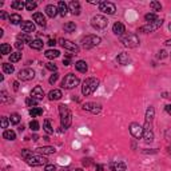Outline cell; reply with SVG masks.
<instances>
[{"instance_id": "cell-1", "label": "cell", "mask_w": 171, "mask_h": 171, "mask_svg": "<svg viewBox=\"0 0 171 171\" xmlns=\"http://www.w3.org/2000/svg\"><path fill=\"white\" fill-rule=\"evenodd\" d=\"M59 114H60V123H62V128H68L72 122V114H71L70 109L66 104H60L59 106Z\"/></svg>"}, {"instance_id": "cell-2", "label": "cell", "mask_w": 171, "mask_h": 171, "mask_svg": "<svg viewBox=\"0 0 171 171\" xmlns=\"http://www.w3.org/2000/svg\"><path fill=\"white\" fill-rule=\"evenodd\" d=\"M98 87H99V80L96 78H87L83 82L82 94L84 96H88V95H91L92 92H95Z\"/></svg>"}, {"instance_id": "cell-3", "label": "cell", "mask_w": 171, "mask_h": 171, "mask_svg": "<svg viewBox=\"0 0 171 171\" xmlns=\"http://www.w3.org/2000/svg\"><path fill=\"white\" fill-rule=\"evenodd\" d=\"M120 42L123 43L124 47H128V48H135L139 46V38L136 36L135 34H126L120 38Z\"/></svg>"}, {"instance_id": "cell-4", "label": "cell", "mask_w": 171, "mask_h": 171, "mask_svg": "<svg viewBox=\"0 0 171 171\" xmlns=\"http://www.w3.org/2000/svg\"><path fill=\"white\" fill-rule=\"evenodd\" d=\"M79 78L75 76L74 74H68L64 76V79L62 80V87L63 88H67V90H71V88H75L76 86L79 84Z\"/></svg>"}, {"instance_id": "cell-5", "label": "cell", "mask_w": 171, "mask_h": 171, "mask_svg": "<svg viewBox=\"0 0 171 171\" xmlns=\"http://www.w3.org/2000/svg\"><path fill=\"white\" fill-rule=\"evenodd\" d=\"M100 43V38L96 36V35H87L82 39V46L84 48H92V47H96L99 46Z\"/></svg>"}, {"instance_id": "cell-6", "label": "cell", "mask_w": 171, "mask_h": 171, "mask_svg": "<svg viewBox=\"0 0 171 171\" xmlns=\"http://www.w3.org/2000/svg\"><path fill=\"white\" fill-rule=\"evenodd\" d=\"M107 24H109V20H107V17H104L103 15H96L91 19V25L96 30H104L107 27Z\"/></svg>"}, {"instance_id": "cell-7", "label": "cell", "mask_w": 171, "mask_h": 171, "mask_svg": "<svg viewBox=\"0 0 171 171\" xmlns=\"http://www.w3.org/2000/svg\"><path fill=\"white\" fill-rule=\"evenodd\" d=\"M25 162L28 163L30 166H32V167H38V166H43L47 163V159L44 158L43 155H36V154H32L31 156L25 159Z\"/></svg>"}, {"instance_id": "cell-8", "label": "cell", "mask_w": 171, "mask_h": 171, "mask_svg": "<svg viewBox=\"0 0 171 171\" xmlns=\"http://www.w3.org/2000/svg\"><path fill=\"white\" fill-rule=\"evenodd\" d=\"M162 24H163V20L162 19H158L156 21H154V23H148L146 25H143L139 28V32H143V34H148V32H154V31H156L158 28H160Z\"/></svg>"}, {"instance_id": "cell-9", "label": "cell", "mask_w": 171, "mask_h": 171, "mask_svg": "<svg viewBox=\"0 0 171 171\" xmlns=\"http://www.w3.org/2000/svg\"><path fill=\"white\" fill-rule=\"evenodd\" d=\"M99 11H102L103 13H107V15H114L116 11V7L111 2H102L99 4Z\"/></svg>"}, {"instance_id": "cell-10", "label": "cell", "mask_w": 171, "mask_h": 171, "mask_svg": "<svg viewBox=\"0 0 171 171\" xmlns=\"http://www.w3.org/2000/svg\"><path fill=\"white\" fill-rule=\"evenodd\" d=\"M143 139L146 143H151L154 141V132H152V126L150 122H146L145 127H143Z\"/></svg>"}, {"instance_id": "cell-11", "label": "cell", "mask_w": 171, "mask_h": 171, "mask_svg": "<svg viewBox=\"0 0 171 171\" xmlns=\"http://www.w3.org/2000/svg\"><path fill=\"white\" fill-rule=\"evenodd\" d=\"M17 78L20 80H23V82H28V80H32L35 78V71L31 70V68H23L19 71V75H17Z\"/></svg>"}, {"instance_id": "cell-12", "label": "cell", "mask_w": 171, "mask_h": 171, "mask_svg": "<svg viewBox=\"0 0 171 171\" xmlns=\"http://www.w3.org/2000/svg\"><path fill=\"white\" fill-rule=\"evenodd\" d=\"M60 44H62V47H63V48L68 49V51L74 52V53H78V52H79V49H80L78 44L72 43V42H71V40H66V39H62V40H60Z\"/></svg>"}, {"instance_id": "cell-13", "label": "cell", "mask_w": 171, "mask_h": 171, "mask_svg": "<svg viewBox=\"0 0 171 171\" xmlns=\"http://www.w3.org/2000/svg\"><path fill=\"white\" fill-rule=\"evenodd\" d=\"M130 132H131L134 138L139 139L143 136V127L139 123H131V126H130Z\"/></svg>"}, {"instance_id": "cell-14", "label": "cell", "mask_w": 171, "mask_h": 171, "mask_svg": "<svg viewBox=\"0 0 171 171\" xmlns=\"http://www.w3.org/2000/svg\"><path fill=\"white\" fill-rule=\"evenodd\" d=\"M30 98H32L35 99L36 102H40V100H43V98H44V91H43V88L40 87V86H36L32 91H31V96Z\"/></svg>"}, {"instance_id": "cell-15", "label": "cell", "mask_w": 171, "mask_h": 171, "mask_svg": "<svg viewBox=\"0 0 171 171\" xmlns=\"http://www.w3.org/2000/svg\"><path fill=\"white\" fill-rule=\"evenodd\" d=\"M83 109L86 111H90V112H92V114H99L102 110V106L100 104H98V103H86V104L83 106Z\"/></svg>"}, {"instance_id": "cell-16", "label": "cell", "mask_w": 171, "mask_h": 171, "mask_svg": "<svg viewBox=\"0 0 171 171\" xmlns=\"http://www.w3.org/2000/svg\"><path fill=\"white\" fill-rule=\"evenodd\" d=\"M112 32H114L115 35H118V36H123V34L126 32L124 24H122L120 21H116V23L112 25Z\"/></svg>"}, {"instance_id": "cell-17", "label": "cell", "mask_w": 171, "mask_h": 171, "mask_svg": "<svg viewBox=\"0 0 171 171\" xmlns=\"http://www.w3.org/2000/svg\"><path fill=\"white\" fill-rule=\"evenodd\" d=\"M110 170L111 171H126L127 166L123 162H111L110 163Z\"/></svg>"}, {"instance_id": "cell-18", "label": "cell", "mask_w": 171, "mask_h": 171, "mask_svg": "<svg viewBox=\"0 0 171 171\" xmlns=\"http://www.w3.org/2000/svg\"><path fill=\"white\" fill-rule=\"evenodd\" d=\"M32 17H34V21H36V24H39L40 27H46V25H47L46 17H44L43 13H40V12H35Z\"/></svg>"}, {"instance_id": "cell-19", "label": "cell", "mask_w": 171, "mask_h": 171, "mask_svg": "<svg viewBox=\"0 0 171 171\" xmlns=\"http://www.w3.org/2000/svg\"><path fill=\"white\" fill-rule=\"evenodd\" d=\"M38 152L42 155H51V154H55L56 150H55V147H52V146H43V147L38 148Z\"/></svg>"}, {"instance_id": "cell-20", "label": "cell", "mask_w": 171, "mask_h": 171, "mask_svg": "<svg viewBox=\"0 0 171 171\" xmlns=\"http://www.w3.org/2000/svg\"><path fill=\"white\" fill-rule=\"evenodd\" d=\"M20 25H21L23 32H25V34H30V32H34L35 31V24L32 21H23Z\"/></svg>"}, {"instance_id": "cell-21", "label": "cell", "mask_w": 171, "mask_h": 171, "mask_svg": "<svg viewBox=\"0 0 171 171\" xmlns=\"http://www.w3.org/2000/svg\"><path fill=\"white\" fill-rule=\"evenodd\" d=\"M46 13L49 17H55L58 13H59V10H58V7L53 6V4H48V6L46 7Z\"/></svg>"}, {"instance_id": "cell-22", "label": "cell", "mask_w": 171, "mask_h": 171, "mask_svg": "<svg viewBox=\"0 0 171 171\" xmlns=\"http://www.w3.org/2000/svg\"><path fill=\"white\" fill-rule=\"evenodd\" d=\"M116 62H118L119 64H122V66L128 64V62H130V56H128V53H126V52L119 53V55L116 56Z\"/></svg>"}, {"instance_id": "cell-23", "label": "cell", "mask_w": 171, "mask_h": 171, "mask_svg": "<svg viewBox=\"0 0 171 171\" xmlns=\"http://www.w3.org/2000/svg\"><path fill=\"white\" fill-rule=\"evenodd\" d=\"M68 8H70V11H71V13H74V15H79L80 13V3L79 2H71L70 4H68Z\"/></svg>"}, {"instance_id": "cell-24", "label": "cell", "mask_w": 171, "mask_h": 171, "mask_svg": "<svg viewBox=\"0 0 171 171\" xmlns=\"http://www.w3.org/2000/svg\"><path fill=\"white\" fill-rule=\"evenodd\" d=\"M75 68L79 71V72H87V70H88V66H87V63H86L84 60H78L75 63Z\"/></svg>"}, {"instance_id": "cell-25", "label": "cell", "mask_w": 171, "mask_h": 171, "mask_svg": "<svg viewBox=\"0 0 171 171\" xmlns=\"http://www.w3.org/2000/svg\"><path fill=\"white\" fill-rule=\"evenodd\" d=\"M62 96H63V95H62V91H60V90H52V91H49V94H48L49 100H59Z\"/></svg>"}, {"instance_id": "cell-26", "label": "cell", "mask_w": 171, "mask_h": 171, "mask_svg": "<svg viewBox=\"0 0 171 171\" xmlns=\"http://www.w3.org/2000/svg\"><path fill=\"white\" fill-rule=\"evenodd\" d=\"M58 10H59L60 16H66L67 12H68V6H67L64 2H59V4H58Z\"/></svg>"}, {"instance_id": "cell-27", "label": "cell", "mask_w": 171, "mask_h": 171, "mask_svg": "<svg viewBox=\"0 0 171 171\" xmlns=\"http://www.w3.org/2000/svg\"><path fill=\"white\" fill-rule=\"evenodd\" d=\"M154 116H155V110L154 107H148L147 111H146V122H150L152 123V120H154Z\"/></svg>"}, {"instance_id": "cell-28", "label": "cell", "mask_w": 171, "mask_h": 171, "mask_svg": "<svg viewBox=\"0 0 171 171\" xmlns=\"http://www.w3.org/2000/svg\"><path fill=\"white\" fill-rule=\"evenodd\" d=\"M60 55V52L58 51V49H47L46 53H44V56L47 58V59H55Z\"/></svg>"}, {"instance_id": "cell-29", "label": "cell", "mask_w": 171, "mask_h": 171, "mask_svg": "<svg viewBox=\"0 0 171 171\" xmlns=\"http://www.w3.org/2000/svg\"><path fill=\"white\" fill-rule=\"evenodd\" d=\"M17 42H21V43H32V39H31V36L28 34H19L17 35Z\"/></svg>"}, {"instance_id": "cell-30", "label": "cell", "mask_w": 171, "mask_h": 171, "mask_svg": "<svg viewBox=\"0 0 171 171\" xmlns=\"http://www.w3.org/2000/svg\"><path fill=\"white\" fill-rule=\"evenodd\" d=\"M10 21H11V24L13 25H17V24H21V16L19 15V13H12V15L10 16Z\"/></svg>"}, {"instance_id": "cell-31", "label": "cell", "mask_w": 171, "mask_h": 171, "mask_svg": "<svg viewBox=\"0 0 171 171\" xmlns=\"http://www.w3.org/2000/svg\"><path fill=\"white\" fill-rule=\"evenodd\" d=\"M3 138L7 139V141H15L16 134H15V131H12V130H6L4 134H3Z\"/></svg>"}, {"instance_id": "cell-32", "label": "cell", "mask_w": 171, "mask_h": 171, "mask_svg": "<svg viewBox=\"0 0 171 171\" xmlns=\"http://www.w3.org/2000/svg\"><path fill=\"white\" fill-rule=\"evenodd\" d=\"M43 128H44V131H46L48 135L53 134V128H52L51 122H49L48 119H46V120H44V122H43Z\"/></svg>"}, {"instance_id": "cell-33", "label": "cell", "mask_w": 171, "mask_h": 171, "mask_svg": "<svg viewBox=\"0 0 171 171\" xmlns=\"http://www.w3.org/2000/svg\"><path fill=\"white\" fill-rule=\"evenodd\" d=\"M11 7L13 8V10H23V8L25 7V3L21 2V0H15V2L11 3Z\"/></svg>"}, {"instance_id": "cell-34", "label": "cell", "mask_w": 171, "mask_h": 171, "mask_svg": "<svg viewBox=\"0 0 171 171\" xmlns=\"http://www.w3.org/2000/svg\"><path fill=\"white\" fill-rule=\"evenodd\" d=\"M43 42L40 39H35V40H32V43L30 44V47L31 48H34V49H42L43 48Z\"/></svg>"}, {"instance_id": "cell-35", "label": "cell", "mask_w": 171, "mask_h": 171, "mask_svg": "<svg viewBox=\"0 0 171 171\" xmlns=\"http://www.w3.org/2000/svg\"><path fill=\"white\" fill-rule=\"evenodd\" d=\"M21 59V52L20 51H17V52H13L10 55V62L11 63H16V62H19Z\"/></svg>"}, {"instance_id": "cell-36", "label": "cell", "mask_w": 171, "mask_h": 171, "mask_svg": "<svg viewBox=\"0 0 171 171\" xmlns=\"http://www.w3.org/2000/svg\"><path fill=\"white\" fill-rule=\"evenodd\" d=\"M43 114V110L39 109V107H34V109L30 110V115L32 116V118H36V116H40Z\"/></svg>"}, {"instance_id": "cell-37", "label": "cell", "mask_w": 171, "mask_h": 171, "mask_svg": "<svg viewBox=\"0 0 171 171\" xmlns=\"http://www.w3.org/2000/svg\"><path fill=\"white\" fill-rule=\"evenodd\" d=\"M0 51H2V55H8V53H11V46L3 43L2 46H0Z\"/></svg>"}, {"instance_id": "cell-38", "label": "cell", "mask_w": 171, "mask_h": 171, "mask_svg": "<svg viewBox=\"0 0 171 171\" xmlns=\"http://www.w3.org/2000/svg\"><path fill=\"white\" fill-rule=\"evenodd\" d=\"M3 71L6 74H12L15 71V68H13V66L10 64V63H3Z\"/></svg>"}, {"instance_id": "cell-39", "label": "cell", "mask_w": 171, "mask_h": 171, "mask_svg": "<svg viewBox=\"0 0 171 171\" xmlns=\"http://www.w3.org/2000/svg\"><path fill=\"white\" fill-rule=\"evenodd\" d=\"M75 30H76V25H75V23H72V21H68V23L64 24V31H66V32H74Z\"/></svg>"}, {"instance_id": "cell-40", "label": "cell", "mask_w": 171, "mask_h": 171, "mask_svg": "<svg viewBox=\"0 0 171 171\" xmlns=\"http://www.w3.org/2000/svg\"><path fill=\"white\" fill-rule=\"evenodd\" d=\"M36 7H38V3L32 2V0H28V2H25V10H27V11H34Z\"/></svg>"}, {"instance_id": "cell-41", "label": "cell", "mask_w": 171, "mask_h": 171, "mask_svg": "<svg viewBox=\"0 0 171 171\" xmlns=\"http://www.w3.org/2000/svg\"><path fill=\"white\" fill-rule=\"evenodd\" d=\"M146 21H148V23H154V21L158 20V16L155 15V13H147V15L145 16Z\"/></svg>"}, {"instance_id": "cell-42", "label": "cell", "mask_w": 171, "mask_h": 171, "mask_svg": "<svg viewBox=\"0 0 171 171\" xmlns=\"http://www.w3.org/2000/svg\"><path fill=\"white\" fill-rule=\"evenodd\" d=\"M10 120H11L12 124H19L20 123V115L19 114H11Z\"/></svg>"}, {"instance_id": "cell-43", "label": "cell", "mask_w": 171, "mask_h": 171, "mask_svg": "<svg viewBox=\"0 0 171 171\" xmlns=\"http://www.w3.org/2000/svg\"><path fill=\"white\" fill-rule=\"evenodd\" d=\"M150 7H151L154 11H160V10H162V4L158 3V2H151V3H150Z\"/></svg>"}, {"instance_id": "cell-44", "label": "cell", "mask_w": 171, "mask_h": 171, "mask_svg": "<svg viewBox=\"0 0 171 171\" xmlns=\"http://www.w3.org/2000/svg\"><path fill=\"white\" fill-rule=\"evenodd\" d=\"M30 127H31V130H34V131H38L40 124H39L38 120H32V122H30Z\"/></svg>"}, {"instance_id": "cell-45", "label": "cell", "mask_w": 171, "mask_h": 171, "mask_svg": "<svg viewBox=\"0 0 171 171\" xmlns=\"http://www.w3.org/2000/svg\"><path fill=\"white\" fill-rule=\"evenodd\" d=\"M46 68L49 70V71H52V72H56L58 67H56V64H53V63H47V64H46Z\"/></svg>"}, {"instance_id": "cell-46", "label": "cell", "mask_w": 171, "mask_h": 171, "mask_svg": "<svg viewBox=\"0 0 171 171\" xmlns=\"http://www.w3.org/2000/svg\"><path fill=\"white\" fill-rule=\"evenodd\" d=\"M58 79H59V74H58V72H53V74L51 75V78H49L48 82L51 83V84H53V83H56Z\"/></svg>"}, {"instance_id": "cell-47", "label": "cell", "mask_w": 171, "mask_h": 171, "mask_svg": "<svg viewBox=\"0 0 171 171\" xmlns=\"http://www.w3.org/2000/svg\"><path fill=\"white\" fill-rule=\"evenodd\" d=\"M25 103H27V106H31V107H32V109H34V107L38 104V102L35 100V99H32V98H28V99H27V100H25Z\"/></svg>"}, {"instance_id": "cell-48", "label": "cell", "mask_w": 171, "mask_h": 171, "mask_svg": "<svg viewBox=\"0 0 171 171\" xmlns=\"http://www.w3.org/2000/svg\"><path fill=\"white\" fill-rule=\"evenodd\" d=\"M32 154H34V152H32V151H30V150H21V156H23L24 159H27L28 156H31Z\"/></svg>"}, {"instance_id": "cell-49", "label": "cell", "mask_w": 171, "mask_h": 171, "mask_svg": "<svg viewBox=\"0 0 171 171\" xmlns=\"http://www.w3.org/2000/svg\"><path fill=\"white\" fill-rule=\"evenodd\" d=\"M8 123H10V122H8V119L6 118V116H3V118H2V128H7Z\"/></svg>"}, {"instance_id": "cell-50", "label": "cell", "mask_w": 171, "mask_h": 171, "mask_svg": "<svg viewBox=\"0 0 171 171\" xmlns=\"http://www.w3.org/2000/svg\"><path fill=\"white\" fill-rule=\"evenodd\" d=\"M0 99H2L3 103L8 100V96H7V92H6V91H2V92H0Z\"/></svg>"}, {"instance_id": "cell-51", "label": "cell", "mask_w": 171, "mask_h": 171, "mask_svg": "<svg viewBox=\"0 0 171 171\" xmlns=\"http://www.w3.org/2000/svg\"><path fill=\"white\" fill-rule=\"evenodd\" d=\"M63 63H64V66H70L71 64V55H67L64 58V60H63Z\"/></svg>"}, {"instance_id": "cell-52", "label": "cell", "mask_w": 171, "mask_h": 171, "mask_svg": "<svg viewBox=\"0 0 171 171\" xmlns=\"http://www.w3.org/2000/svg\"><path fill=\"white\" fill-rule=\"evenodd\" d=\"M44 171H56V167L53 164H47L46 169H44Z\"/></svg>"}, {"instance_id": "cell-53", "label": "cell", "mask_w": 171, "mask_h": 171, "mask_svg": "<svg viewBox=\"0 0 171 171\" xmlns=\"http://www.w3.org/2000/svg\"><path fill=\"white\" fill-rule=\"evenodd\" d=\"M166 56H167V52L163 51V49H162V51H159V55H158L159 59H163V58H166Z\"/></svg>"}, {"instance_id": "cell-54", "label": "cell", "mask_w": 171, "mask_h": 171, "mask_svg": "<svg viewBox=\"0 0 171 171\" xmlns=\"http://www.w3.org/2000/svg\"><path fill=\"white\" fill-rule=\"evenodd\" d=\"M0 17L4 20V19H10V16L7 15V12H4V11H0Z\"/></svg>"}, {"instance_id": "cell-55", "label": "cell", "mask_w": 171, "mask_h": 171, "mask_svg": "<svg viewBox=\"0 0 171 171\" xmlns=\"http://www.w3.org/2000/svg\"><path fill=\"white\" fill-rule=\"evenodd\" d=\"M90 164H91V159H90V158L83 159V166H86V167H87V166H90Z\"/></svg>"}, {"instance_id": "cell-56", "label": "cell", "mask_w": 171, "mask_h": 171, "mask_svg": "<svg viewBox=\"0 0 171 171\" xmlns=\"http://www.w3.org/2000/svg\"><path fill=\"white\" fill-rule=\"evenodd\" d=\"M15 47L17 48V49H23V47H24V44L21 43V42H16V44H15Z\"/></svg>"}, {"instance_id": "cell-57", "label": "cell", "mask_w": 171, "mask_h": 171, "mask_svg": "<svg viewBox=\"0 0 171 171\" xmlns=\"http://www.w3.org/2000/svg\"><path fill=\"white\" fill-rule=\"evenodd\" d=\"M95 169H96V171H103L104 166H103V164H96V166H95Z\"/></svg>"}, {"instance_id": "cell-58", "label": "cell", "mask_w": 171, "mask_h": 171, "mask_svg": "<svg viewBox=\"0 0 171 171\" xmlns=\"http://www.w3.org/2000/svg\"><path fill=\"white\" fill-rule=\"evenodd\" d=\"M166 112H167L169 115H171V104H167V106H166Z\"/></svg>"}, {"instance_id": "cell-59", "label": "cell", "mask_w": 171, "mask_h": 171, "mask_svg": "<svg viewBox=\"0 0 171 171\" xmlns=\"http://www.w3.org/2000/svg\"><path fill=\"white\" fill-rule=\"evenodd\" d=\"M55 44H56L55 40H52V39H49V40H48V46H51V47H52V46H55Z\"/></svg>"}, {"instance_id": "cell-60", "label": "cell", "mask_w": 171, "mask_h": 171, "mask_svg": "<svg viewBox=\"0 0 171 171\" xmlns=\"http://www.w3.org/2000/svg\"><path fill=\"white\" fill-rule=\"evenodd\" d=\"M13 90H15V91L19 90V83H17V82H13Z\"/></svg>"}, {"instance_id": "cell-61", "label": "cell", "mask_w": 171, "mask_h": 171, "mask_svg": "<svg viewBox=\"0 0 171 171\" xmlns=\"http://www.w3.org/2000/svg\"><path fill=\"white\" fill-rule=\"evenodd\" d=\"M166 46H171V39H169V40H166Z\"/></svg>"}, {"instance_id": "cell-62", "label": "cell", "mask_w": 171, "mask_h": 171, "mask_svg": "<svg viewBox=\"0 0 171 171\" xmlns=\"http://www.w3.org/2000/svg\"><path fill=\"white\" fill-rule=\"evenodd\" d=\"M62 171H68V167H66V169L63 167V169H62Z\"/></svg>"}, {"instance_id": "cell-63", "label": "cell", "mask_w": 171, "mask_h": 171, "mask_svg": "<svg viewBox=\"0 0 171 171\" xmlns=\"http://www.w3.org/2000/svg\"><path fill=\"white\" fill-rule=\"evenodd\" d=\"M75 171H83V170H82V169H76Z\"/></svg>"}, {"instance_id": "cell-64", "label": "cell", "mask_w": 171, "mask_h": 171, "mask_svg": "<svg viewBox=\"0 0 171 171\" xmlns=\"http://www.w3.org/2000/svg\"><path fill=\"white\" fill-rule=\"evenodd\" d=\"M169 30H170V31H171V23H170V24H169Z\"/></svg>"}]
</instances>
